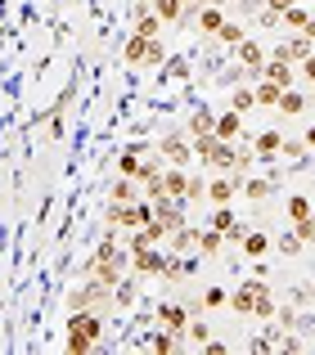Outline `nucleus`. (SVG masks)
I'll list each match as a JSON object with an SVG mask.
<instances>
[{"label":"nucleus","instance_id":"nucleus-22","mask_svg":"<svg viewBox=\"0 0 315 355\" xmlns=\"http://www.w3.org/2000/svg\"><path fill=\"white\" fill-rule=\"evenodd\" d=\"M167 239H171V252H189V248H198V230H189V225H176Z\"/></svg>","mask_w":315,"mask_h":355},{"label":"nucleus","instance_id":"nucleus-35","mask_svg":"<svg viewBox=\"0 0 315 355\" xmlns=\"http://www.w3.org/2000/svg\"><path fill=\"white\" fill-rule=\"evenodd\" d=\"M302 36H307V41H315V14L307 18V27H302Z\"/></svg>","mask_w":315,"mask_h":355},{"label":"nucleus","instance_id":"nucleus-29","mask_svg":"<svg viewBox=\"0 0 315 355\" xmlns=\"http://www.w3.org/2000/svg\"><path fill=\"white\" fill-rule=\"evenodd\" d=\"M293 230H298V234H302V243H307V248H315V211H311L307 220H298V225H293Z\"/></svg>","mask_w":315,"mask_h":355},{"label":"nucleus","instance_id":"nucleus-26","mask_svg":"<svg viewBox=\"0 0 315 355\" xmlns=\"http://www.w3.org/2000/svg\"><path fill=\"white\" fill-rule=\"evenodd\" d=\"M253 104H257V99H253V86H235V95H230V108H235V113H248Z\"/></svg>","mask_w":315,"mask_h":355},{"label":"nucleus","instance_id":"nucleus-6","mask_svg":"<svg viewBox=\"0 0 315 355\" xmlns=\"http://www.w3.org/2000/svg\"><path fill=\"white\" fill-rule=\"evenodd\" d=\"M135 266V275H162L167 270V257L162 252H153V248H131V257H126Z\"/></svg>","mask_w":315,"mask_h":355},{"label":"nucleus","instance_id":"nucleus-33","mask_svg":"<svg viewBox=\"0 0 315 355\" xmlns=\"http://www.w3.org/2000/svg\"><path fill=\"white\" fill-rule=\"evenodd\" d=\"M113 257H117V243H113V239H104V243L95 248V261H113Z\"/></svg>","mask_w":315,"mask_h":355},{"label":"nucleus","instance_id":"nucleus-8","mask_svg":"<svg viewBox=\"0 0 315 355\" xmlns=\"http://www.w3.org/2000/svg\"><path fill=\"white\" fill-rule=\"evenodd\" d=\"M212 135H216V139H230V144H235V139L244 135V117H239L235 108H230V113H216V121H212Z\"/></svg>","mask_w":315,"mask_h":355},{"label":"nucleus","instance_id":"nucleus-20","mask_svg":"<svg viewBox=\"0 0 315 355\" xmlns=\"http://www.w3.org/2000/svg\"><path fill=\"white\" fill-rule=\"evenodd\" d=\"M284 211H289V220L298 225V220H307L315 207H311V198H307V193H289V202H284Z\"/></svg>","mask_w":315,"mask_h":355},{"label":"nucleus","instance_id":"nucleus-32","mask_svg":"<svg viewBox=\"0 0 315 355\" xmlns=\"http://www.w3.org/2000/svg\"><path fill=\"white\" fill-rule=\"evenodd\" d=\"M280 153H284V157H302V153H307V144H302V139H284Z\"/></svg>","mask_w":315,"mask_h":355},{"label":"nucleus","instance_id":"nucleus-34","mask_svg":"<svg viewBox=\"0 0 315 355\" xmlns=\"http://www.w3.org/2000/svg\"><path fill=\"white\" fill-rule=\"evenodd\" d=\"M302 77H307V81H315V50L307 54V59H302Z\"/></svg>","mask_w":315,"mask_h":355},{"label":"nucleus","instance_id":"nucleus-15","mask_svg":"<svg viewBox=\"0 0 315 355\" xmlns=\"http://www.w3.org/2000/svg\"><path fill=\"white\" fill-rule=\"evenodd\" d=\"M221 23H225V9H221V5H203L198 9V32L203 36H216Z\"/></svg>","mask_w":315,"mask_h":355},{"label":"nucleus","instance_id":"nucleus-2","mask_svg":"<svg viewBox=\"0 0 315 355\" xmlns=\"http://www.w3.org/2000/svg\"><path fill=\"white\" fill-rule=\"evenodd\" d=\"M68 351H95L99 347V311H72V320H68Z\"/></svg>","mask_w":315,"mask_h":355},{"label":"nucleus","instance_id":"nucleus-11","mask_svg":"<svg viewBox=\"0 0 315 355\" xmlns=\"http://www.w3.org/2000/svg\"><path fill=\"white\" fill-rule=\"evenodd\" d=\"M158 320H162V329L185 333V324H189V311H185L180 302H162V306H158Z\"/></svg>","mask_w":315,"mask_h":355},{"label":"nucleus","instance_id":"nucleus-19","mask_svg":"<svg viewBox=\"0 0 315 355\" xmlns=\"http://www.w3.org/2000/svg\"><path fill=\"white\" fill-rule=\"evenodd\" d=\"M221 248H225V234H216L212 225H203L198 230V252L203 257H221Z\"/></svg>","mask_w":315,"mask_h":355},{"label":"nucleus","instance_id":"nucleus-9","mask_svg":"<svg viewBox=\"0 0 315 355\" xmlns=\"http://www.w3.org/2000/svg\"><path fill=\"white\" fill-rule=\"evenodd\" d=\"M311 45H315V41H307V36L298 32V36H293V41H284L280 50L271 54V59H280V63H302V59H307V54H311Z\"/></svg>","mask_w":315,"mask_h":355},{"label":"nucleus","instance_id":"nucleus-10","mask_svg":"<svg viewBox=\"0 0 315 355\" xmlns=\"http://www.w3.org/2000/svg\"><path fill=\"white\" fill-rule=\"evenodd\" d=\"M235 50H239V63H244V72H248V77H257V72H262V63H266V50H262L257 41H239Z\"/></svg>","mask_w":315,"mask_h":355},{"label":"nucleus","instance_id":"nucleus-16","mask_svg":"<svg viewBox=\"0 0 315 355\" xmlns=\"http://www.w3.org/2000/svg\"><path fill=\"white\" fill-rule=\"evenodd\" d=\"M280 144H284L280 130H262V135L253 139V153H257V157H280Z\"/></svg>","mask_w":315,"mask_h":355},{"label":"nucleus","instance_id":"nucleus-4","mask_svg":"<svg viewBox=\"0 0 315 355\" xmlns=\"http://www.w3.org/2000/svg\"><path fill=\"white\" fill-rule=\"evenodd\" d=\"M235 193H239V175L235 171H216L207 180V193H203V198H207L212 207H225V202H235Z\"/></svg>","mask_w":315,"mask_h":355},{"label":"nucleus","instance_id":"nucleus-17","mask_svg":"<svg viewBox=\"0 0 315 355\" xmlns=\"http://www.w3.org/2000/svg\"><path fill=\"white\" fill-rule=\"evenodd\" d=\"M239 248H244L248 257L257 261V257H266V252H271V239H266L262 230H244V239H239Z\"/></svg>","mask_w":315,"mask_h":355},{"label":"nucleus","instance_id":"nucleus-13","mask_svg":"<svg viewBox=\"0 0 315 355\" xmlns=\"http://www.w3.org/2000/svg\"><path fill=\"white\" fill-rule=\"evenodd\" d=\"M162 27H167V23L153 14V5H149V0H144V5L135 9V36H158Z\"/></svg>","mask_w":315,"mask_h":355},{"label":"nucleus","instance_id":"nucleus-7","mask_svg":"<svg viewBox=\"0 0 315 355\" xmlns=\"http://www.w3.org/2000/svg\"><path fill=\"white\" fill-rule=\"evenodd\" d=\"M212 230H216V234H225L230 243H239V239H244V225L235 220L230 202H225V207H216V211H212Z\"/></svg>","mask_w":315,"mask_h":355},{"label":"nucleus","instance_id":"nucleus-23","mask_svg":"<svg viewBox=\"0 0 315 355\" xmlns=\"http://www.w3.org/2000/svg\"><path fill=\"white\" fill-rule=\"evenodd\" d=\"M275 248H280L284 257H298V252L307 248V243H302V234H298V230H289V234H280V239H275Z\"/></svg>","mask_w":315,"mask_h":355},{"label":"nucleus","instance_id":"nucleus-25","mask_svg":"<svg viewBox=\"0 0 315 355\" xmlns=\"http://www.w3.org/2000/svg\"><path fill=\"white\" fill-rule=\"evenodd\" d=\"M239 189H244V193H248V198H253V202H262V198H271V189H275V184H271V180H262V175H257V180L239 184Z\"/></svg>","mask_w":315,"mask_h":355},{"label":"nucleus","instance_id":"nucleus-24","mask_svg":"<svg viewBox=\"0 0 315 355\" xmlns=\"http://www.w3.org/2000/svg\"><path fill=\"white\" fill-rule=\"evenodd\" d=\"M108 198H113V202H135V180H131V175H122V180L108 189Z\"/></svg>","mask_w":315,"mask_h":355},{"label":"nucleus","instance_id":"nucleus-30","mask_svg":"<svg viewBox=\"0 0 315 355\" xmlns=\"http://www.w3.org/2000/svg\"><path fill=\"white\" fill-rule=\"evenodd\" d=\"M153 351H180V342L171 338V329H167V333H158V338H153Z\"/></svg>","mask_w":315,"mask_h":355},{"label":"nucleus","instance_id":"nucleus-36","mask_svg":"<svg viewBox=\"0 0 315 355\" xmlns=\"http://www.w3.org/2000/svg\"><path fill=\"white\" fill-rule=\"evenodd\" d=\"M302 144H307V148H315V121L307 126V139H302Z\"/></svg>","mask_w":315,"mask_h":355},{"label":"nucleus","instance_id":"nucleus-5","mask_svg":"<svg viewBox=\"0 0 315 355\" xmlns=\"http://www.w3.org/2000/svg\"><path fill=\"white\" fill-rule=\"evenodd\" d=\"M158 157H162L167 166H185L194 157V148H189L185 135H162V139H158Z\"/></svg>","mask_w":315,"mask_h":355},{"label":"nucleus","instance_id":"nucleus-18","mask_svg":"<svg viewBox=\"0 0 315 355\" xmlns=\"http://www.w3.org/2000/svg\"><path fill=\"white\" fill-rule=\"evenodd\" d=\"M212 121H216V113H212V108H198V113H194L189 121H185V135H189V139H198V135H212Z\"/></svg>","mask_w":315,"mask_h":355},{"label":"nucleus","instance_id":"nucleus-28","mask_svg":"<svg viewBox=\"0 0 315 355\" xmlns=\"http://www.w3.org/2000/svg\"><path fill=\"white\" fill-rule=\"evenodd\" d=\"M216 36H221V41H225V45H239V41H244V27H239V23H230V18H225Z\"/></svg>","mask_w":315,"mask_h":355},{"label":"nucleus","instance_id":"nucleus-14","mask_svg":"<svg viewBox=\"0 0 315 355\" xmlns=\"http://www.w3.org/2000/svg\"><path fill=\"white\" fill-rule=\"evenodd\" d=\"M257 77L275 81V86H293V63H280V59H266V63H262V72H257Z\"/></svg>","mask_w":315,"mask_h":355},{"label":"nucleus","instance_id":"nucleus-21","mask_svg":"<svg viewBox=\"0 0 315 355\" xmlns=\"http://www.w3.org/2000/svg\"><path fill=\"white\" fill-rule=\"evenodd\" d=\"M280 90L284 86H275V81H257V86H253V99H257V104H262V108H275V104H280Z\"/></svg>","mask_w":315,"mask_h":355},{"label":"nucleus","instance_id":"nucleus-12","mask_svg":"<svg viewBox=\"0 0 315 355\" xmlns=\"http://www.w3.org/2000/svg\"><path fill=\"white\" fill-rule=\"evenodd\" d=\"M275 108H280L284 117H302V113H307V95H302L298 86H284V90H280V104H275Z\"/></svg>","mask_w":315,"mask_h":355},{"label":"nucleus","instance_id":"nucleus-37","mask_svg":"<svg viewBox=\"0 0 315 355\" xmlns=\"http://www.w3.org/2000/svg\"><path fill=\"white\" fill-rule=\"evenodd\" d=\"M189 5H194V9H203V5H221V0H189Z\"/></svg>","mask_w":315,"mask_h":355},{"label":"nucleus","instance_id":"nucleus-1","mask_svg":"<svg viewBox=\"0 0 315 355\" xmlns=\"http://www.w3.org/2000/svg\"><path fill=\"white\" fill-rule=\"evenodd\" d=\"M230 311L235 315H257V320H275V297L271 288L262 284V279H248V284H239V293H230Z\"/></svg>","mask_w":315,"mask_h":355},{"label":"nucleus","instance_id":"nucleus-3","mask_svg":"<svg viewBox=\"0 0 315 355\" xmlns=\"http://www.w3.org/2000/svg\"><path fill=\"white\" fill-rule=\"evenodd\" d=\"M167 59V50H162V41L158 36H131L126 41V63H144V68H158V63Z\"/></svg>","mask_w":315,"mask_h":355},{"label":"nucleus","instance_id":"nucleus-27","mask_svg":"<svg viewBox=\"0 0 315 355\" xmlns=\"http://www.w3.org/2000/svg\"><path fill=\"white\" fill-rule=\"evenodd\" d=\"M225 302H230V293H225V288H207V293H203V306H207V311H221Z\"/></svg>","mask_w":315,"mask_h":355},{"label":"nucleus","instance_id":"nucleus-31","mask_svg":"<svg viewBox=\"0 0 315 355\" xmlns=\"http://www.w3.org/2000/svg\"><path fill=\"white\" fill-rule=\"evenodd\" d=\"M185 333H189V338L198 342V347H203V342L212 338V329H207V324H185Z\"/></svg>","mask_w":315,"mask_h":355}]
</instances>
